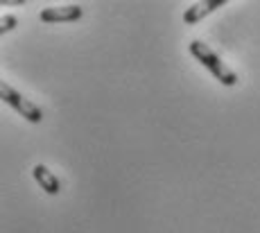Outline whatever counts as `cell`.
<instances>
[{
    "label": "cell",
    "mask_w": 260,
    "mask_h": 233,
    "mask_svg": "<svg viewBox=\"0 0 260 233\" xmlns=\"http://www.w3.org/2000/svg\"><path fill=\"white\" fill-rule=\"evenodd\" d=\"M188 50L215 79H219V84H222V86H236V84H238V75L222 61V59H219V54L215 52L213 48L206 46V43L190 41L188 43Z\"/></svg>",
    "instance_id": "cell-1"
},
{
    "label": "cell",
    "mask_w": 260,
    "mask_h": 233,
    "mask_svg": "<svg viewBox=\"0 0 260 233\" xmlns=\"http://www.w3.org/2000/svg\"><path fill=\"white\" fill-rule=\"evenodd\" d=\"M0 97H3V102H7L16 113H21L27 122H34V125H37V122L43 120L41 107L34 104L32 100H27L23 93H18L16 88H12L9 84H3V86H0Z\"/></svg>",
    "instance_id": "cell-2"
},
{
    "label": "cell",
    "mask_w": 260,
    "mask_h": 233,
    "mask_svg": "<svg viewBox=\"0 0 260 233\" xmlns=\"http://www.w3.org/2000/svg\"><path fill=\"white\" fill-rule=\"evenodd\" d=\"M84 14V9L79 5H63V7H46L41 9L39 18L43 23H73L79 21Z\"/></svg>",
    "instance_id": "cell-3"
},
{
    "label": "cell",
    "mask_w": 260,
    "mask_h": 233,
    "mask_svg": "<svg viewBox=\"0 0 260 233\" xmlns=\"http://www.w3.org/2000/svg\"><path fill=\"white\" fill-rule=\"evenodd\" d=\"M224 5H226V0H204V3L190 5L186 9V14H183V23H186V25H194V23L204 21L208 14H213V12H217L219 7H224Z\"/></svg>",
    "instance_id": "cell-4"
},
{
    "label": "cell",
    "mask_w": 260,
    "mask_h": 233,
    "mask_svg": "<svg viewBox=\"0 0 260 233\" xmlns=\"http://www.w3.org/2000/svg\"><path fill=\"white\" fill-rule=\"evenodd\" d=\"M32 175H34V179H37V183L48 192V195H59V192H61V181L57 179V175H54L48 165L37 163V165L32 168Z\"/></svg>",
    "instance_id": "cell-5"
},
{
    "label": "cell",
    "mask_w": 260,
    "mask_h": 233,
    "mask_svg": "<svg viewBox=\"0 0 260 233\" xmlns=\"http://www.w3.org/2000/svg\"><path fill=\"white\" fill-rule=\"evenodd\" d=\"M16 16L14 14H5L3 16V21H0V34H7V32H12L14 27H16Z\"/></svg>",
    "instance_id": "cell-6"
}]
</instances>
